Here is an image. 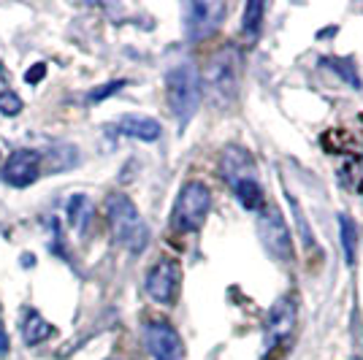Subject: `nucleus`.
<instances>
[{"label": "nucleus", "mask_w": 363, "mask_h": 360, "mask_svg": "<svg viewBox=\"0 0 363 360\" xmlns=\"http://www.w3.org/2000/svg\"><path fill=\"white\" fill-rule=\"evenodd\" d=\"M228 16L225 3H209V0H196L184 3V35L187 41H203L220 30L223 19Z\"/></svg>", "instance_id": "obj_6"}, {"label": "nucleus", "mask_w": 363, "mask_h": 360, "mask_svg": "<svg viewBox=\"0 0 363 360\" xmlns=\"http://www.w3.org/2000/svg\"><path fill=\"white\" fill-rule=\"evenodd\" d=\"M125 84H128L125 79H120V81H108V84H104L101 90H92V92H90V101H104V98H108V95L120 92L122 87H125Z\"/></svg>", "instance_id": "obj_21"}, {"label": "nucleus", "mask_w": 363, "mask_h": 360, "mask_svg": "<svg viewBox=\"0 0 363 360\" xmlns=\"http://www.w3.org/2000/svg\"><path fill=\"white\" fill-rule=\"evenodd\" d=\"M220 171H223V179L228 181L230 190L236 184H242V181L257 179L255 157H252V152L244 150V147H225L223 157H220Z\"/></svg>", "instance_id": "obj_10"}, {"label": "nucleus", "mask_w": 363, "mask_h": 360, "mask_svg": "<svg viewBox=\"0 0 363 360\" xmlns=\"http://www.w3.org/2000/svg\"><path fill=\"white\" fill-rule=\"evenodd\" d=\"M144 347L155 360H182L184 342L177 328L166 320H150L144 325Z\"/></svg>", "instance_id": "obj_7"}, {"label": "nucleus", "mask_w": 363, "mask_h": 360, "mask_svg": "<svg viewBox=\"0 0 363 360\" xmlns=\"http://www.w3.org/2000/svg\"><path fill=\"white\" fill-rule=\"evenodd\" d=\"M285 201H288V206H290V217H293V223H296V230H298V239H301L303 252H306L309 257L320 255V244H318V239H315V230H312V225H309V220H306V214H303L298 198L293 196L288 187H285Z\"/></svg>", "instance_id": "obj_14"}, {"label": "nucleus", "mask_w": 363, "mask_h": 360, "mask_svg": "<svg viewBox=\"0 0 363 360\" xmlns=\"http://www.w3.org/2000/svg\"><path fill=\"white\" fill-rule=\"evenodd\" d=\"M355 360H363V358H355Z\"/></svg>", "instance_id": "obj_24"}, {"label": "nucleus", "mask_w": 363, "mask_h": 360, "mask_svg": "<svg viewBox=\"0 0 363 360\" xmlns=\"http://www.w3.org/2000/svg\"><path fill=\"white\" fill-rule=\"evenodd\" d=\"M6 355H9V333L0 322V358H6Z\"/></svg>", "instance_id": "obj_23"}, {"label": "nucleus", "mask_w": 363, "mask_h": 360, "mask_svg": "<svg viewBox=\"0 0 363 360\" xmlns=\"http://www.w3.org/2000/svg\"><path fill=\"white\" fill-rule=\"evenodd\" d=\"M339 236H342V249H345V263L355 266V252H358V227L350 214H339Z\"/></svg>", "instance_id": "obj_15"}, {"label": "nucleus", "mask_w": 363, "mask_h": 360, "mask_svg": "<svg viewBox=\"0 0 363 360\" xmlns=\"http://www.w3.org/2000/svg\"><path fill=\"white\" fill-rule=\"evenodd\" d=\"M242 49L236 44H223L212 57L203 65V76L201 84L209 95L217 108H228L239 95V84H242Z\"/></svg>", "instance_id": "obj_1"}, {"label": "nucleus", "mask_w": 363, "mask_h": 360, "mask_svg": "<svg viewBox=\"0 0 363 360\" xmlns=\"http://www.w3.org/2000/svg\"><path fill=\"white\" fill-rule=\"evenodd\" d=\"M166 95L168 108L177 117L179 128L196 117L198 106H201V74L190 60L177 62L166 76Z\"/></svg>", "instance_id": "obj_2"}, {"label": "nucleus", "mask_w": 363, "mask_h": 360, "mask_svg": "<svg viewBox=\"0 0 363 360\" xmlns=\"http://www.w3.org/2000/svg\"><path fill=\"white\" fill-rule=\"evenodd\" d=\"M44 76H46V65L44 62H38V65H33L30 71L25 74V81H28V84H35V81H41Z\"/></svg>", "instance_id": "obj_22"}, {"label": "nucleus", "mask_w": 363, "mask_h": 360, "mask_svg": "<svg viewBox=\"0 0 363 360\" xmlns=\"http://www.w3.org/2000/svg\"><path fill=\"white\" fill-rule=\"evenodd\" d=\"M209 209H212V190L201 179L184 181L171 211V225L179 233H196L206 223Z\"/></svg>", "instance_id": "obj_4"}, {"label": "nucleus", "mask_w": 363, "mask_h": 360, "mask_svg": "<svg viewBox=\"0 0 363 360\" xmlns=\"http://www.w3.org/2000/svg\"><path fill=\"white\" fill-rule=\"evenodd\" d=\"M22 111V101H19V95L11 90L0 92V114H6V117H16Z\"/></svg>", "instance_id": "obj_20"}, {"label": "nucleus", "mask_w": 363, "mask_h": 360, "mask_svg": "<svg viewBox=\"0 0 363 360\" xmlns=\"http://www.w3.org/2000/svg\"><path fill=\"white\" fill-rule=\"evenodd\" d=\"M263 14H266V3H263V0H250V3L244 6L242 30L247 33V38H257V33H260V22H263Z\"/></svg>", "instance_id": "obj_17"}, {"label": "nucleus", "mask_w": 363, "mask_h": 360, "mask_svg": "<svg viewBox=\"0 0 363 360\" xmlns=\"http://www.w3.org/2000/svg\"><path fill=\"white\" fill-rule=\"evenodd\" d=\"M257 236H260V244L266 247V252H269L277 263H293L290 227L277 206H269V203H266L263 209L257 211Z\"/></svg>", "instance_id": "obj_5"}, {"label": "nucleus", "mask_w": 363, "mask_h": 360, "mask_svg": "<svg viewBox=\"0 0 363 360\" xmlns=\"http://www.w3.org/2000/svg\"><path fill=\"white\" fill-rule=\"evenodd\" d=\"M90 214H92V203L87 201V196H74L68 201V223H71L76 230H84V227H87Z\"/></svg>", "instance_id": "obj_18"}, {"label": "nucleus", "mask_w": 363, "mask_h": 360, "mask_svg": "<svg viewBox=\"0 0 363 360\" xmlns=\"http://www.w3.org/2000/svg\"><path fill=\"white\" fill-rule=\"evenodd\" d=\"M323 150L328 154H355L363 157V130H352V128H331L320 138Z\"/></svg>", "instance_id": "obj_12"}, {"label": "nucleus", "mask_w": 363, "mask_h": 360, "mask_svg": "<svg viewBox=\"0 0 363 360\" xmlns=\"http://www.w3.org/2000/svg\"><path fill=\"white\" fill-rule=\"evenodd\" d=\"M179 282H182V269L177 260H160L155 269L147 274V296H150L155 303H163V306H171L177 293H179Z\"/></svg>", "instance_id": "obj_9"}, {"label": "nucleus", "mask_w": 363, "mask_h": 360, "mask_svg": "<svg viewBox=\"0 0 363 360\" xmlns=\"http://www.w3.org/2000/svg\"><path fill=\"white\" fill-rule=\"evenodd\" d=\"M296 320H298V303L296 296H282L277 298V303L272 306V312L266 317V330H263V344L266 349L285 344L288 336L296 328Z\"/></svg>", "instance_id": "obj_8"}, {"label": "nucleus", "mask_w": 363, "mask_h": 360, "mask_svg": "<svg viewBox=\"0 0 363 360\" xmlns=\"http://www.w3.org/2000/svg\"><path fill=\"white\" fill-rule=\"evenodd\" d=\"M323 62L331 68L333 74L342 76L350 87H355V90H361V87H363L361 76H358V71H355L352 60H347V57H323Z\"/></svg>", "instance_id": "obj_19"}, {"label": "nucleus", "mask_w": 363, "mask_h": 360, "mask_svg": "<svg viewBox=\"0 0 363 360\" xmlns=\"http://www.w3.org/2000/svg\"><path fill=\"white\" fill-rule=\"evenodd\" d=\"M160 122L152 120V117H144V114H125L120 122H117V133L130 135V138H138V141H157L160 138Z\"/></svg>", "instance_id": "obj_13"}, {"label": "nucleus", "mask_w": 363, "mask_h": 360, "mask_svg": "<svg viewBox=\"0 0 363 360\" xmlns=\"http://www.w3.org/2000/svg\"><path fill=\"white\" fill-rule=\"evenodd\" d=\"M41 176V154L33 150H19L3 165V179L11 187H28Z\"/></svg>", "instance_id": "obj_11"}, {"label": "nucleus", "mask_w": 363, "mask_h": 360, "mask_svg": "<svg viewBox=\"0 0 363 360\" xmlns=\"http://www.w3.org/2000/svg\"><path fill=\"white\" fill-rule=\"evenodd\" d=\"M106 214H108V225L114 239L120 241L125 249H130L133 255L144 252L147 244H150V227L144 225L141 214H138L136 203L122 193L106 198Z\"/></svg>", "instance_id": "obj_3"}, {"label": "nucleus", "mask_w": 363, "mask_h": 360, "mask_svg": "<svg viewBox=\"0 0 363 360\" xmlns=\"http://www.w3.org/2000/svg\"><path fill=\"white\" fill-rule=\"evenodd\" d=\"M22 330H25V342H28L30 347L38 344V342H44V339H49V336H52V325H49L44 317L38 315V312H28Z\"/></svg>", "instance_id": "obj_16"}]
</instances>
